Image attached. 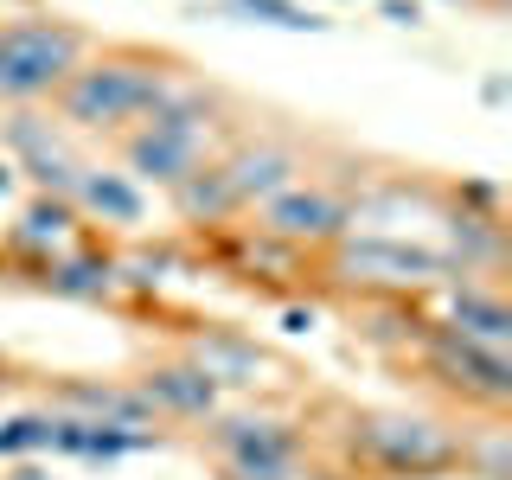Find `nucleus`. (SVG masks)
Returning a JSON list of instances; mask_svg holds the SVG:
<instances>
[{"mask_svg": "<svg viewBox=\"0 0 512 480\" xmlns=\"http://www.w3.org/2000/svg\"><path fill=\"white\" fill-rule=\"evenodd\" d=\"M173 84H180V64L141 52V45H116V52H90L64 77V90L52 96V116L77 135H128L167 103Z\"/></svg>", "mask_w": 512, "mask_h": 480, "instance_id": "f257e3e1", "label": "nucleus"}, {"mask_svg": "<svg viewBox=\"0 0 512 480\" xmlns=\"http://www.w3.org/2000/svg\"><path fill=\"white\" fill-rule=\"evenodd\" d=\"M122 141V173L135 186H180L186 173H199L205 160L224 154V141H231V122H224V96L180 77L173 96L154 109L148 122H135Z\"/></svg>", "mask_w": 512, "mask_h": 480, "instance_id": "f03ea898", "label": "nucleus"}, {"mask_svg": "<svg viewBox=\"0 0 512 480\" xmlns=\"http://www.w3.org/2000/svg\"><path fill=\"white\" fill-rule=\"evenodd\" d=\"M346 461L384 480H442L461 474V429L423 410H359L346 423Z\"/></svg>", "mask_w": 512, "mask_h": 480, "instance_id": "7ed1b4c3", "label": "nucleus"}, {"mask_svg": "<svg viewBox=\"0 0 512 480\" xmlns=\"http://www.w3.org/2000/svg\"><path fill=\"white\" fill-rule=\"evenodd\" d=\"M84 58L90 32L58 20V13L0 20V109H45Z\"/></svg>", "mask_w": 512, "mask_h": 480, "instance_id": "20e7f679", "label": "nucleus"}, {"mask_svg": "<svg viewBox=\"0 0 512 480\" xmlns=\"http://www.w3.org/2000/svg\"><path fill=\"white\" fill-rule=\"evenodd\" d=\"M205 448L218 455L224 480H320L308 468V429L269 404L218 410L205 423Z\"/></svg>", "mask_w": 512, "mask_h": 480, "instance_id": "39448f33", "label": "nucleus"}, {"mask_svg": "<svg viewBox=\"0 0 512 480\" xmlns=\"http://www.w3.org/2000/svg\"><path fill=\"white\" fill-rule=\"evenodd\" d=\"M333 282L359 288L372 301H410V295H436L442 282H455V263L429 244L410 237H378V231H352L327 250Z\"/></svg>", "mask_w": 512, "mask_h": 480, "instance_id": "423d86ee", "label": "nucleus"}, {"mask_svg": "<svg viewBox=\"0 0 512 480\" xmlns=\"http://www.w3.org/2000/svg\"><path fill=\"white\" fill-rule=\"evenodd\" d=\"M416 365H423L429 384H442L461 410H480V416L512 410V352L474 346V340H461L455 327L429 320L423 340H416Z\"/></svg>", "mask_w": 512, "mask_h": 480, "instance_id": "0eeeda50", "label": "nucleus"}, {"mask_svg": "<svg viewBox=\"0 0 512 480\" xmlns=\"http://www.w3.org/2000/svg\"><path fill=\"white\" fill-rule=\"evenodd\" d=\"M352 205H359V199H346L340 186L288 180L282 192H269L250 218H256V231H263V237H276V244L308 256V250H333L340 237L359 231V224H352Z\"/></svg>", "mask_w": 512, "mask_h": 480, "instance_id": "6e6552de", "label": "nucleus"}, {"mask_svg": "<svg viewBox=\"0 0 512 480\" xmlns=\"http://www.w3.org/2000/svg\"><path fill=\"white\" fill-rule=\"evenodd\" d=\"M0 141H7L13 173H26V180L39 192H52V199H71L84 160L71 154L58 116H45V109H7V116H0Z\"/></svg>", "mask_w": 512, "mask_h": 480, "instance_id": "1a4fd4ad", "label": "nucleus"}, {"mask_svg": "<svg viewBox=\"0 0 512 480\" xmlns=\"http://www.w3.org/2000/svg\"><path fill=\"white\" fill-rule=\"evenodd\" d=\"M218 167H224V180H231V192H237L244 212H256L269 192H282L288 180L308 173V167H301V148L288 135H237V141H224Z\"/></svg>", "mask_w": 512, "mask_h": 480, "instance_id": "9d476101", "label": "nucleus"}, {"mask_svg": "<svg viewBox=\"0 0 512 480\" xmlns=\"http://www.w3.org/2000/svg\"><path fill=\"white\" fill-rule=\"evenodd\" d=\"M135 391L148 397L154 423H212L224 410V391L199 372L192 359H167V365H148L135 378Z\"/></svg>", "mask_w": 512, "mask_h": 480, "instance_id": "9b49d317", "label": "nucleus"}, {"mask_svg": "<svg viewBox=\"0 0 512 480\" xmlns=\"http://www.w3.org/2000/svg\"><path fill=\"white\" fill-rule=\"evenodd\" d=\"M45 410L77 416V423H103V429H154V410L135 391V378H64Z\"/></svg>", "mask_w": 512, "mask_h": 480, "instance_id": "f8f14e48", "label": "nucleus"}, {"mask_svg": "<svg viewBox=\"0 0 512 480\" xmlns=\"http://www.w3.org/2000/svg\"><path fill=\"white\" fill-rule=\"evenodd\" d=\"M436 295H442V327H455L461 340H474V346L512 352V308H506V295L493 282L455 276V282H442Z\"/></svg>", "mask_w": 512, "mask_h": 480, "instance_id": "ddd939ff", "label": "nucleus"}, {"mask_svg": "<svg viewBox=\"0 0 512 480\" xmlns=\"http://www.w3.org/2000/svg\"><path fill=\"white\" fill-rule=\"evenodd\" d=\"M71 205H77V218L116 224V231H135V224L148 218V192L128 180L122 167H90V160H84V173H77V186H71Z\"/></svg>", "mask_w": 512, "mask_h": 480, "instance_id": "4468645a", "label": "nucleus"}, {"mask_svg": "<svg viewBox=\"0 0 512 480\" xmlns=\"http://www.w3.org/2000/svg\"><path fill=\"white\" fill-rule=\"evenodd\" d=\"M442 256L455 263V276L493 282L506 269V224L500 218H468V212H442Z\"/></svg>", "mask_w": 512, "mask_h": 480, "instance_id": "2eb2a0df", "label": "nucleus"}, {"mask_svg": "<svg viewBox=\"0 0 512 480\" xmlns=\"http://www.w3.org/2000/svg\"><path fill=\"white\" fill-rule=\"evenodd\" d=\"M122 256L109 250H84L71 244L64 256H52V263H39V288H52L58 301H109L122 288Z\"/></svg>", "mask_w": 512, "mask_h": 480, "instance_id": "dca6fc26", "label": "nucleus"}, {"mask_svg": "<svg viewBox=\"0 0 512 480\" xmlns=\"http://www.w3.org/2000/svg\"><path fill=\"white\" fill-rule=\"evenodd\" d=\"M77 231H84V218H77V205H71V199L32 192L26 212L13 218L7 244H13V250H26V256H39V263H52V256H64V250L77 244Z\"/></svg>", "mask_w": 512, "mask_h": 480, "instance_id": "f3484780", "label": "nucleus"}, {"mask_svg": "<svg viewBox=\"0 0 512 480\" xmlns=\"http://www.w3.org/2000/svg\"><path fill=\"white\" fill-rule=\"evenodd\" d=\"M186 359L199 365V372L212 378L218 391H224V384H263V378H269V352L256 346V340H244V333H231V327L199 333Z\"/></svg>", "mask_w": 512, "mask_h": 480, "instance_id": "a211bd4d", "label": "nucleus"}, {"mask_svg": "<svg viewBox=\"0 0 512 480\" xmlns=\"http://www.w3.org/2000/svg\"><path fill=\"white\" fill-rule=\"evenodd\" d=\"M167 199H173V212H180L186 224H199V231H218V224L244 218V205H237V192H231L218 160H205L199 173H186L180 186H167Z\"/></svg>", "mask_w": 512, "mask_h": 480, "instance_id": "6ab92c4d", "label": "nucleus"}, {"mask_svg": "<svg viewBox=\"0 0 512 480\" xmlns=\"http://www.w3.org/2000/svg\"><path fill=\"white\" fill-rule=\"evenodd\" d=\"M461 474L512 480V436H506V416H487L480 429H461Z\"/></svg>", "mask_w": 512, "mask_h": 480, "instance_id": "aec40b11", "label": "nucleus"}, {"mask_svg": "<svg viewBox=\"0 0 512 480\" xmlns=\"http://www.w3.org/2000/svg\"><path fill=\"white\" fill-rule=\"evenodd\" d=\"M52 436H58V410H13V416H0V461L52 455Z\"/></svg>", "mask_w": 512, "mask_h": 480, "instance_id": "412c9836", "label": "nucleus"}, {"mask_svg": "<svg viewBox=\"0 0 512 480\" xmlns=\"http://www.w3.org/2000/svg\"><path fill=\"white\" fill-rule=\"evenodd\" d=\"M224 13L231 20H256V26H282V32H327L333 20L314 7H301V0H224Z\"/></svg>", "mask_w": 512, "mask_h": 480, "instance_id": "4be33fe9", "label": "nucleus"}, {"mask_svg": "<svg viewBox=\"0 0 512 480\" xmlns=\"http://www.w3.org/2000/svg\"><path fill=\"white\" fill-rule=\"evenodd\" d=\"M448 212L500 218V186H493V180H455V186H448Z\"/></svg>", "mask_w": 512, "mask_h": 480, "instance_id": "5701e85b", "label": "nucleus"}, {"mask_svg": "<svg viewBox=\"0 0 512 480\" xmlns=\"http://www.w3.org/2000/svg\"><path fill=\"white\" fill-rule=\"evenodd\" d=\"M378 13L391 26H423V0H378Z\"/></svg>", "mask_w": 512, "mask_h": 480, "instance_id": "b1692460", "label": "nucleus"}, {"mask_svg": "<svg viewBox=\"0 0 512 480\" xmlns=\"http://www.w3.org/2000/svg\"><path fill=\"white\" fill-rule=\"evenodd\" d=\"M0 480H58V474H52V468H39V461H13V468L0 474Z\"/></svg>", "mask_w": 512, "mask_h": 480, "instance_id": "393cba45", "label": "nucleus"}, {"mask_svg": "<svg viewBox=\"0 0 512 480\" xmlns=\"http://www.w3.org/2000/svg\"><path fill=\"white\" fill-rule=\"evenodd\" d=\"M480 96H487V103H493V109H500V103H506V96H512V84H506V77H487V84H480Z\"/></svg>", "mask_w": 512, "mask_h": 480, "instance_id": "a878e982", "label": "nucleus"}, {"mask_svg": "<svg viewBox=\"0 0 512 480\" xmlns=\"http://www.w3.org/2000/svg\"><path fill=\"white\" fill-rule=\"evenodd\" d=\"M308 327H314V308H308V314H301V308L282 314V333H308Z\"/></svg>", "mask_w": 512, "mask_h": 480, "instance_id": "bb28decb", "label": "nucleus"}, {"mask_svg": "<svg viewBox=\"0 0 512 480\" xmlns=\"http://www.w3.org/2000/svg\"><path fill=\"white\" fill-rule=\"evenodd\" d=\"M13 180H20V173H13V160L0 154V199H7V192H13Z\"/></svg>", "mask_w": 512, "mask_h": 480, "instance_id": "cd10ccee", "label": "nucleus"}, {"mask_svg": "<svg viewBox=\"0 0 512 480\" xmlns=\"http://www.w3.org/2000/svg\"><path fill=\"white\" fill-rule=\"evenodd\" d=\"M455 7H468V0H455Z\"/></svg>", "mask_w": 512, "mask_h": 480, "instance_id": "c85d7f7f", "label": "nucleus"}]
</instances>
